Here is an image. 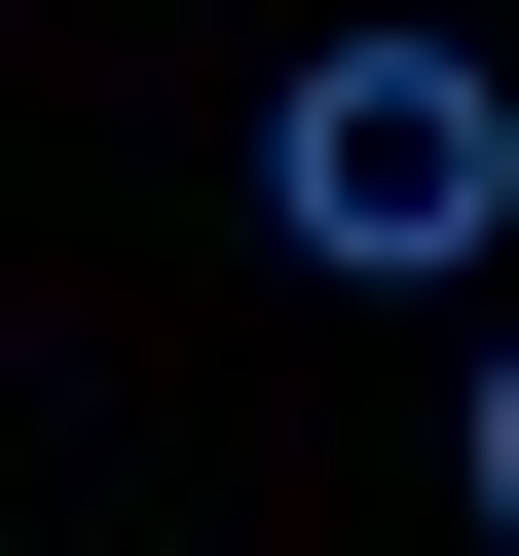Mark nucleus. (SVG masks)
I'll return each instance as SVG.
<instances>
[{"label":"nucleus","mask_w":519,"mask_h":556,"mask_svg":"<svg viewBox=\"0 0 519 556\" xmlns=\"http://www.w3.org/2000/svg\"><path fill=\"white\" fill-rule=\"evenodd\" d=\"M260 260L482 298V260H519V75L482 38H298V75H260Z\"/></svg>","instance_id":"1"},{"label":"nucleus","mask_w":519,"mask_h":556,"mask_svg":"<svg viewBox=\"0 0 519 556\" xmlns=\"http://www.w3.org/2000/svg\"><path fill=\"white\" fill-rule=\"evenodd\" d=\"M445 519H482V556H519V334H482V371H445Z\"/></svg>","instance_id":"2"}]
</instances>
